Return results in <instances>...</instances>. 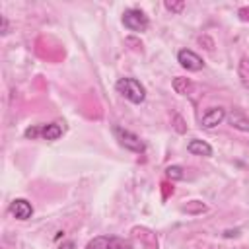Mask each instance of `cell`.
Segmentation results:
<instances>
[{"label": "cell", "mask_w": 249, "mask_h": 249, "mask_svg": "<svg viewBox=\"0 0 249 249\" xmlns=\"http://www.w3.org/2000/svg\"><path fill=\"white\" fill-rule=\"evenodd\" d=\"M115 88L124 99H128L134 105H140L146 99V89L136 78H121V80H117Z\"/></svg>", "instance_id": "6da1fadb"}, {"label": "cell", "mask_w": 249, "mask_h": 249, "mask_svg": "<svg viewBox=\"0 0 249 249\" xmlns=\"http://www.w3.org/2000/svg\"><path fill=\"white\" fill-rule=\"evenodd\" d=\"M86 249H134L132 243L119 235H97L88 241Z\"/></svg>", "instance_id": "7a4b0ae2"}, {"label": "cell", "mask_w": 249, "mask_h": 249, "mask_svg": "<svg viewBox=\"0 0 249 249\" xmlns=\"http://www.w3.org/2000/svg\"><path fill=\"white\" fill-rule=\"evenodd\" d=\"M113 134L115 138L119 140V144L124 148V150H130L134 154H142L146 150V144L140 140V136H136L134 132L123 128V126H113Z\"/></svg>", "instance_id": "3957f363"}, {"label": "cell", "mask_w": 249, "mask_h": 249, "mask_svg": "<svg viewBox=\"0 0 249 249\" xmlns=\"http://www.w3.org/2000/svg\"><path fill=\"white\" fill-rule=\"evenodd\" d=\"M123 25L130 31H146L150 25L148 16L138 8H128L123 12Z\"/></svg>", "instance_id": "277c9868"}, {"label": "cell", "mask_w": 249, "mask_h": 249, "mask_svg": "<svg viewBox=\"0 0 249 249\" xmlns=\"http://www.w3.org/2000/svg\"><path fill=\"white\" fill-rule=\"evenodd\" d=\"M177 62H179L185 70H189V72H198V70L204 68V60H202L195 51H191V49H181V51L177 53Z\"/></svg>", "instance_id": "5b68a950"}, {"label": "cell", "mask_w": 249, "mask_h": 249, "mask_svg": "<svg viewBox=\"0 0 249 249\" xmlns=\"http://www.w3.org/2000/svg\"><path fill=\"white\" fill-rule=\"evenodd\" d=\"M226 119V109L224 107H210L206 113L200 117V126L202 128H214Z\"/></svg>", "instance_id": "8992f818"}, {"label": "cell", "mask_w": 249, "mask_h": 249, "mask_svg": "<svg viewBox=\"0 0 249 249\" xmlns=\"http://www.w3.org/2000/svg\"><path fill=\"white\" fill-rule=\"evenodd\" d=\"M10 214H12L16 220H27V218H31V214H33V206H31V202L25 200V198H16V200H12V204H10Z\"/></svg>", "instance_id": "52a82bcc"}, {"label": "cell", "mask_w": 249, "mask_h": 249, "mask_svg": "<svg viewBox=\"0 0 249 249\" xmlns=\"http://www.w3.org/2000/svg\"><path fill=\"white\" fill-rule=\"evenodd\" d=\"M187 150H189V154H193V156H212V146L208 144V142H204V140H198V138H195V140H191L189 144H187Z\"/></svg>", "instance_id": "ba28073f"}, {"label": "cell", "mask_w": 249, "mask_h": 249, "mask_svg": "<svg viewBox=\"0 0 249 249\" xmlns=\"http://www.w3.org/2000/svg\"><path fill=\"white\" fill-rule=\"evenodd\" d=\"M41 136L45 140H58L62 136V126L56 124V123H49V124H43L41 126Z\"/></svg>", "instance_id": "9c48e42d"}, {"label": "cell", "mask_w": 249, "mask_h": 249, "mask_svg": "<svg viewBox=\"0 0 249 249\" xmlns=\"http://www.w3.org/2000/svg\"><path fill=\"white\" fill-rule=\"evenodd\" d=\"M230 124L233 128H237V130H243V132L249 130V119L245 115H241V113H231L230 115Z\"/></svg>", "instance_id": "30bf717a"}, {"label": "cell", "mask_w": 249, "mask_h": 249, "mask_svg": "<svg viewBox=\"0 0 249 249\" xmlns=\"http://www.w3.org/2000/svg\"><path fill=\"white\" fill-rule=\"evenodd\" d=\"M173 89H175L177 93L185 95V93H189V89H191V82H189L187 78H181V76H177V78L173 80Z\"/></svg>", "instance_id": "8fae6325"}, {"label": "cell", "mask_w": 249, "mask_h": 249, "mask_svg": "<svg viewBox=\"0 0 249 249\" xmlns=\"http://www.w3.org/2000/svg\"><path fill=\"white\" fill-rule=\"evenodd\" d=\"M239 78H241L243 86L249 88V58L247 56H243L239 62Z\"/></svg>", "instance_id": "7c38bea8"}, {"label": "cell", "mask_w": 249, "mask_h": 249, "mask_svg": "<svg viewBox=\"0 0 249 249\" xmlns=\"http://www.w3.org/2000/svg\"><path fill=\"white\" fill-rule=\"evenodd\" d=\"M165 175H167L169 179H173V181H179V179L185 177L183 167H179V165H169V167H165Z\"/></svg>", "instance_id": "4fadbf2b"}, {"label": "cell", "mask_w": 249, "mask_h": 249, "mask_svg": "<svg viewBox=\"0 0 249 249\" xmlns=\"http://www.w3.org/2000/svg\"><path fill=\"white\" fill-rule=\"evenodd\" d=\"M163 6H165V10H169L171 14H179V12L185 8V2H183V0H179V2H169V0H165Z\"/></svg>", "instance_id": "5bb4252c"}, {"label": "cell", "mask_w": 249, "mask_h": 249, "mask_svg": "<svg viewBox=\"0 0 249 249\" xmlns=\"http://www.w3.org/2000/svg\"><path fill=\"white\" fill-rule=\"evenodd\" d=\"M25 136H27V138H37V136H41V126H31V128H27V130H25Z\"/></svg>", "instance_id": "9a60e30c"}, {"label": "cell", "mask_w": 249, "mask_h": 249, "mask_svg": "<svg viewBox=\"0 0 249 249\" xmlns=\"http://www.w3.org/2000/svg\"><path fill=\"white\" fill-rule=\"evenodd\" d=\"M237 16H239L241 21H249V6L239 8V10H237Z\"/></svg>", "instance_id": "2e32d148"}, {"label": "cell", "mask_w": 249, "mask_h": 249, "mask_svg": "<svg viewBox=\"0 0 249 249\" xmlns=\"http://www.w3.org/2000/svg\"><path fill=\"white\" fill-rule=\"evenodd\" d=\"M58 249H76V243L74 241H62L58 245Z\"/></svg>", "instance_id": "e0dca14e"}, {"label": "cell", "mask_w": 249, "mask_h": 249, "mask_svg": "<svg viewBox=\"0 0 249 249\" xmlns=\"http://www.w3.org/2000/svg\"><path fill=\"white\" fill-rule=\"evenodd\" d=\"M8 33V19L2 16V35H6Z\"/></svg>", "instance_id": "ac0fdd59"}]
</instances>
